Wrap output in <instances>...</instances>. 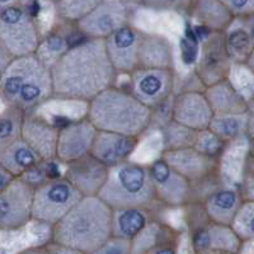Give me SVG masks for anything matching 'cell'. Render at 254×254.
<instances>
[{"mask_svg": "<svg viewBox=\"0 0 254 254\" xmlns=\"http://www.w3.org/2000/svg\"><path fill=\"white\" fill-rule=\"evenodd\" d=\"M101 1L102 0H59L58 3H55L56 12L63 19L78 23Z\"/></svg>", "mask_w": 254, "mask_h": 254, "instance_id": "33", "label": "cell"}, {"mask_svg": "<svg viewBox=\"0 0 254 254\" xmlns=\"http://www.w3.org/2000/svg\"><path fill=\"white\" fill-rule=\"evenodd\" d=\"M174 240L172 230L158 221L151 220L146 228L131 240V254H142L160 243Z\"/></svg>", "mask_w": 254, "mask_h": 254, "instance_id": "29", "label": "cell"}, {"mask_svg": "<svg viewBox=\"0 0 254 254\" xmlns=\"http://www.w3.org/2000/svg\"><path fill=\"white\" fill-rule=\"evenodd\" d=\"M225 44L231 61L247 64L253 56V35L246 27L226 29Z\"/></svg>", "mask_w": 254, "mask_h": 254, "instance_id": "28", "label": "cell"}, {"mask_svg": "<svg viewBox=\"0 0 254 254\" xmlns=\"http://www.w3.org/2000/svg\"><path fill=\"white\" fill-rule=\"evenodd\" d=\"M151 115L128 90L113 85L89 102L85 119L97 131L139 137L150 126Z\"/></svg>", "mask_w": 254, "mask_h": 254, "instance_id": "4", "label": "cell"}, {"mask_svg": "<svg viewBox=\"0 0 254 254\" xmlns=\"http://www.w3.org/2000/svg\"><path fill=\"white\" fill-rule=\"evenodd\" d=\"M49 247V252L50 254H84L81 252L76 251V249L69 248V247L65 246H60V244H56V243H50L47 244Z\"/></svg>", "mask_w": 254, "mask_h": 254, "instance_id": "40", "label": "cell"}, {"mask_svg": "<svg viewBox=\"0 0 254 254\" xmlns=\"http://www.w3.org/2000/svg\"><path fill=\"white\" fill-rule=\"evenodd\" d=\"M197 131L188 128L173 120L163 125V140H164L165 150L193 147Z\"/></svg>", "mask_w": 254, "mask_h": 254, "instance_id": "31", "label": "cell"}, {"mask_svg": "<svg viewBox=\"0 0 254 254\" xmlns=\"http://www.w3.org/2000/svg\"><path fill=\"white\" fill-rule=\"evenodd\" d=\"M18 254H50V252L47 246H37L24 249V251L19 252Z\"/></svg>", "mask_w": 254, "mask_h": 254, "instance_id": "42", "label": "cell"}, {"mask_svg": "<svg viewBox=\"0 0 254 254\" xmlns=\"http://www.w3.org/2000/svg\"><path fill=\"white\" fill-rule=\"evenodd\" d=\"M58 135V128L52 126L46 120L31 115V113L24 115L20 137L40 156L42 162L51 160L56 156Z\"/></svg>", "mask_w": 254, "mask_h": 254, "instance_id": "20", "label": "cell"}, {"mask_svg": "<svg viewBox=\"0 0 254 254\" xmlns=\"http://www.w3.org/2000/svg\"><path fill=\"white\" fill-rule=\"evenodd\" d=\"M234 18H248L254 13V0H217Z\"/></svg>", "mask_w": 254, "mask_h": 254, "instance_id": "35", "label": "cell"}, {"mask_svg": "<svg viewBox=\"0 0 254 254\" xmlns=\"http://www.w3.org/2000/svg\"><path fill=\"white\" fill-rule=\"evenodd\" d=\"M12 54L6 50V47L1 44V41H0V78L3 75V72L5 71V69L8 67V65L12 63L13 60Z\"/></svg>", "mask_w": 254, "mask_h": 254, "instance_id": "38", "label": "cell"}, {"mask_svg": "<svg viewBox=\"0 0 254 254\" xmlns=\"http://www.w3.org/2000/svg\"><path fill=\"white\" fill-rule=\"evenodd\" d=\"M225 142L220 140L214 132H211L208 128L197 131L196 140H194L193 147L203 155L211 156V158L219 159L220 154L224 150Z\"/></svg>", "mask_w": 254, "mask_h": 254, "instance_id": "34", "label": "cell"}, {"mask_svg": "<svg viewBox=\"0 0 254 254\" xmlns=\"http://www.w3.org/2000/svg\"><path fill=\"white\" fill-rule=\"evenodd\" d=\"M66 171L64 178L78 190L83 197L98 196L106 179L108 177L110 168L101 163L98 159L88 154L83 158L76 159L66 164Z\"/></svg>", "mask_w": 254, "mask_h": 254, "instance_id": "17", "label": "cell"}, {"mask_svg": "<svg viewBox=\"0 0 254 254\" xmlns=\"http://www.w3.org/2000/svg\"><path fill=\"white\" fill-rule=\"evenodd\" d=\"M0 41L13 58L37 52L41 44L37 24L24 6L15 4L0 9Z\"/></svg>", "mask_w": 254, "mask_h": 254, "instance_id": "7", "label": "cell"}, {"mask_svg": "<svg viewBox=\"0 0 254 254\" xmlns=\"http://www.w3.org/2000/svg\"><path fill=\"white\" fill-rule=\"evenodd\" d=\"M230 226L243 243H251L254 238V202L244 199L231 220Z\"/></svg>", "mask_w": 254, "mask_h": 254, "instance_id": "32", "label": "cell"}, {"mask_svg": "<svg viewBox=\"0 0 254 254\" xmlns=\"http://www.w3.org/2000/svg\"><path fill=\"white\" fill-rule=\"evenodd\" d=\"M50 1H52V3H58L59 0H50Z\"/></svg>", "mask_w": 254, "mask_h": 254, "instance_id": "46", "label": "cell"}, {"mask_svg": "<svg viewBox=\"0 0 254 254\" xmlns=\"http://www.w3.org/2000/svg\"><path fill=\"white\" fill-rule=\"evenodd\" d=\"M243 201L244 197L240 190L235 188H217L206 196L203 201V211L208 221L230 225Z\"/></svg>", "mask_w": 254, "mask_h": 254, "instance_id": "23", "label": "cell"}, {"mask_svg": "<svg viewBox=\"0 0 254 254\" xmlns=\"http://www.w3.org/2000/svg\"><path fill=\"white\" fill-rule=\"evenodd\" d=\"M42 163L40 156L20 137L4 150L0 151V165L15 178L23 177Z\"/></svg>", "mask_w": 254, "mask_h": 254, "instance_id": "26", "label": "cell"}, {"mask_svg": "<svg viewBox=\"0 0 254 254\" xmlns=\"http://www.w3.org/2000/svg\"><path fill=\"white\" fill-rule=\"evenodd\" d=\"M176 84L173 69H139L130 74V90L145 107L151 111L172 98Z\"/></svg>", "mask_w": 254, "mask_h": 254, "instance_id": "8", "label": "cell"}, {"mask_svg": "<svg viewBox=\"0 0 254 254\" xmlns=\"http://www.w3.org/2000/svg\"><path fill=\"white\" fill-rule=\"evenodd\" d=\"M243 243L229 225H221L207 221L194 229L192 235V247L194 253L203 251H215L228 254H239Z\"/></svg>", "mask_w": 254, "mask_h": 254, "instance_id": "18", "label": "cell"}, {"mask_svg": "<svg viewBox=\"0 0 254 254\" xmlns=\"http://www.w3.org/2000/svg\"><path fill=\"white\" fill-rule=\"evenodd\" d=\"M194 254H228V253H221V252H215V251H203V252H198V253Z\"/></svg>", "mask_w": 254, "mask_h": 254, "instance_id": "44", "label": "cell"}, {"mask_svg": "<svg viewBox=\"0 0 254 254\" xmlns=\"http://www.w3.org/2000/svg\"><path fill=\"white\" fill-rule=\"evenodd\" d=\"M190 18L210 32H225L235 19L217 0H190Z\"/></svg>", "mask_w": 254, "mask_h": 254, "instance_id": "24", "label": "cell"}, {"mask_svg": "<svg viewBox=\"0 0 254 254\" xmlns=\"http://www.w3.org/2000/svg\"><path fill=\"white\" fill-rule=\"evenodd\" d=\"M93 254H131V243L130 240L111 237Z\"/></svg>", "mask_w": 254, "mask_h": 254, "instance_id": "36", "label": "cell"}, {"mask_svg": "<svg viewBox=\"0 0 254 254\" xmlns=\"http://www.w3.org/2000/svg\"><path fill=\"white\" fill-rule=\"evenodd\" d=\"M112 208L98 196L83 197L52 226L51 242L93 254L111 238Z\"/></svg>", "mask_w": 254, "mask_h": 254, "instance_id": "2", "label": "cell"}, {"mask_svg": "<svg viewBox=\"0 0 254 254\" xmlns=\"http://www.w3.org/2000/svg\"><path fill=\"white\" fill-rule=\"evenodd\" d=\"M19 0H0V9L6 8V6H10V5H15L18 4Z\"/></svg>", "mask_w": 254, "mask_h": 254, "instance_id": "43", "label": "cell"}, {"mask_svg": "<svg viewBox=\"0 0 254 254\" xmlns=\"http://www.w3.org/2000/svg\"><path fill=\"white\" fill-rule=\"evenodd\" d=\"M24 115L23 111L8 106L0 112V151L20 139Z\"/></svg>", "mask_w": 254, "mask_h": 254, "instance_id": "30", "label": "cell"}, {"mask_svg": "<svg viewBox=\"0 0 254 254\" xmlns=\"http://www.w3.org/2000/svg\"><path fill=\"white\" fill-rule=\"evenodd\" d=\"M0 97L29 113L54 97L50 67L36 54L14 58L0 78Z\"/></svg>", "mask_w": 254, "mask_h": 254, "instance_id": "3", "label": "cell"}, {"mask_svg": "<svg viewBox=\"0 0 254 254\" xmlns=\"http://www.w3.org/2000/svg\"><path fill=\"white\" fill-rule=\"evenodd\" d=\"M150 221L151 215L147 208L128 207L112 210L111 237L131 242Z\"/></svg>", "mask_w": 254, "mask_h": 254, "instance_id": "25", "label": "cell"}, {"mask_svg": "<svg viewBox=\"0 0 254 254\" xmlns=\"http://www.w3.org/2000/svg\"><path fill=\"white\" fill-rule=\"evenodd\" d=\"M140 33V29L126 24L103 40L108 60L117 74L130 75L133 70L139 67L137 51Z\"/></svg>", "mask_w": 254, "mask_h": 254, "instance_id": "14", "label": "cell"}, {"mask_svg": "<svg viewBox=\"0 0 254 254\" xmlns=\"http://www.w3.org/2000/svg\"><path fill=\"white\" fill-rule=\"evenodd\" d=\"M97 128L87 119L72 121L59 130L56 156L61 163L69 164L90 154Z\"/></svg>", "mask_w": 254, "mask_h": 254, "instance_id": "15", "label": "cell"}, {"mask_svg": "<svg viewBox=\"0 0 254 254\" xmlns=\"http://www.w3.org/2000/svg\"><path fill=\"white\" fill-rule=\"evenodd\" d=\"M130 6L125 0H102L92 12L76 23V28L88 38L104 40L128 24Z\"/></svg>", "mask_w": 254, "mask_h": 254, "instance_id": "10", "label": "cell"}, {"mask_svg": "<svg viewBox=\"0 0 254 254\" xmlns=\"http://www.w3.org/2000/svg\"><path fill=\"white\" fill-rule=\"evenodd\" d=\"M125 1H128V3H130V1H142V0H125Z\"/></svg>", "mask_w": 254, "mask_h": 254, "instance_id": "45", "label": "cell"}, {"mask_svg": "<svg viewBox=\"0 0 254 254\" xmlns=\"http://www.w3.org/2000/svg\"><path fill=\"white\" fill-rule=\"evenodd\" d=\"M156 201L169 207L188 205L192 197V186L177 173L163 158L156 159L147 167Z\"/></svg>", "mask_w": 254, "mask_h": 254, "instance_id": "12", "label": "cell"}, {"mask_svg": "<svg viewBox=\"0 0 254 254\" xmlns=\"http://www.w3.org/2000/svg\"><path fill=\"white\" fill-rule=\"evenodd\" d=\"M139 137L126 136L121 133L97 131L92 145L90 155L108 168L127 162L135 151Z\"/></svg>", "mask_w": 254, "mask_h": 254, "instance_id": "19", "label": "cell"}, {"mask_svg": "<svg viewBox=\"0 0 254 254\" xmlns=\"http://www.w3.org/2000/svg\"><path fill=\"white\" fill-rule=\"evenodd\" d=\"M54 97L90 102L113 87L117 72L111 65L104 41L87 38L72 45L50 66Z\"/></svg>", "mask_w": 254, "mask_h": 254, "instance_id": "1", "label": "cell"}, {"mask_svg": "<svg viewBox=\"0 0 254 254\" xmlns=\"http://www.w3.org/2000/svg\"><path fill=\"white\" fill-rule=\"evenodd\" d=\"M83 198L64 177L47 179L35 186L32 219L54 226Z\"/></svg>", "mask_w": 254, "mask_h": 254, "instance_id": "6", "label": "cell"}, {"mask_svg": "<svg viewBox=\"0 0 254 254\" xmlns=\"http://www.w3.org/2000/svg\"><path fill=\"white\" fill-rule=\"evenodd\" d=\"M14 176H12V174L6 171L5 168L0 165V193L14 181Z\"/></svg>", "mask_w": 254, "mask_h": 254, "instance_id": "41", "label": "cell"}, {"mask_svg": "<svg viewBox=\"0 0 254 254\" xmlns=\"http://www.w3.org/2000/svg\"><path fill=\"white\" fill-rule=\"evenodd\" d=\"M137 63L141 69H172L173 49L169 40L158 33L141 31Z\"/></svg>", "mask_w": 254, "mask_h": 254, "instance_id": "21", "label": "cell"}, {"mask_svg": "<svg viewBox=\"0 0 254 254\" xmlns=\"http://www.w3.org/2000/svg\"><path fill=\"white\" fill-rule=\"evenodd\" d=\"M98 197L112 210L149 208L156 201L147 167L130 160L110 168Z\"/></svg>", "mask_w": 254, "mask_h": 254, "instance_id": "5", "label": "cell"}, {"mask_svg": "<svg viewBox=\"0 0 254 254\" xmlns=\"http://www.w3.org/2000/svg\"><path fill=\"white\" fill-rule=\"evenodd\" d=\"M231 60L225 44V32H211L203 41L196 65V76L203 88L229 79Z\"/></svg>", "mask_w": 254, "mask_h": 254, "instance_id": "11", "label": "cell"}, {"mask_svg": "<svg viewBox=\"0 0 254 254\" xmlns=\"http://www.w3.org/2000/svg\"><path fill=\"white\" fill-rule=\"evenodd\" d=\"M251 126L252 115L248 112L240 115H214L207 128L220 140L228 142L246 135Z\"/></svg>", "mask_w": 254, "mask_h": 254, "instance_id": "27", "label": "cell"}, {"mask_svg": "<svg viewBox=\"0 0 254 254\" xmlns=\"http://www.w3.org/2000/svg\"><path fill=\"white\" fill-rule=\"evenodd\" d=\"M162 158L172 169L187 179L192 187L215 176L219 168V159L203 155L194 147L164 150Z\"/></svg>", "mask_w": 254, "mask_h": 254, "instance_id": "13", "label": "cell"}, {"mask_svg": "<svg viewBox=\"0 0 254 254\" xmlns=\"http://www.w3.org/2000/svg\"><path fill=\"white\" fill-rule=\"evenodd\" d=\"M33 190L35 185L19 177L0 193V230H17L28 224Z\"/></svg>", "mask_w": 254, "mask_h": 254, "instance_id": "9", "label": "cell"}, {"mask_svg": "<svg viewBox=\"0 0 254 254\" xmlns=\"http://www.w3.org/2000/svg\"><path fill=\"white\" fill-rule=\"evenodd\" d=\"M142 254H178V252H177L176 242L171 240V242L160 243Z\"/></svg>", "mask_w": 254, "mask_h": 254, "instance_id": "37", "label": "cell"}, {"mask_svg": "<svg viewBox=\"0 0 254 254\" xmlns=\"http://www.w3.org/2000/svg\"><path fill=\"white\" fill-rule=\"evenodd\" d=\"M203 94L214 115H240L249 112V103L229 79L206 87Z\"/></svg>", "mask_w": 254, "mask_h": 254, "instance_id": "22", "label": "cell"}, {"mask_svg": "<svg viewBox=\"0 0 254 254\" xmlns=\"http://www.w3.org/2000/svg\"><path fill=\"white\" fill-rule=\"evenodd\" d=\"M141 3L153 9H168L174 6L177 0H142Z\"/></svg>", "mask_w": 254, "mask_h": 254, "instance_id": "39", "label": "cell"}, {"mask_svg": "<svg viewBox=\"0 0 254 254\" xmlns=\"http://www.w3.org/2000/svg\"><path fill=\"white\" fill-rule=\"evenodd\" d=\"M212 116L214 113L203 92L185 90L172 97V120L194 131L205 130L210 125Z\"/></svg>", "mask_w": 254, "mask_h": 254, "instance_id": "16", "label": "cell"}]
</instances>
